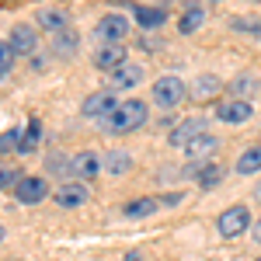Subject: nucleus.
<instances>
[{"label": "nucleus", "instance_id": "obj_12", "mask_svg": "<svg viewBox=\"0 0 261 261\" xmlns=\"http://www.w3.org/2000/svg\"><path fill=\"white\" fill-rule=\"evenodd\" d=\"M11 49L21 53V56H32V53L39 49L35 28H32V24H14V28H11Z\"/></svg>", "mask_w": 261, "mask_h": 261}, {"label": "nucleus", "instance_id": "obj_3", "mask_svg": "<svg viewBox=\"0 0 261 261\" xmlns=\"http://www.w3.org/2000/svg\"><path fill=\"white\" fill-rule=\"evenodd\" d=\"M188 94V87L181 77H161V81L153 84V101L161 105V108H178L181 101Z\"/></svg>", "mask_w": 261, "mask_h": 261}, {"label": "nucleus", "instance_id": "obj_4", "mask_svg": "<svg viewBox=\"0 0 261 261\" xmlns=\"http://www.w3.org/2000/svg\"><path fill=\"white\" fill-rule=\"evenodd\" d=\"M14 199L21 205H39L42 199H49V181L45 178H35V174H24L14 188Z\"/></svg>", "mask_w": 261, "mask_h": 261}, {"label": "nucleus", "instance_id": "obj_18", "mask_svg": "<svg viewBox=\"0 0 261 261\" xmlns=\"http://www.w3.org/2000/svg\"><path fill=\"white\" fill-rule=\"evenodd\" d=\"M261 171V146H251L237 157V174H258Z\"/></svg>", "mask_w": 261, "mask_h": 261}, {"label": "nucleus", "instance_id": "obj_35", "mask_svg": "<svg viewBox=\"0 0 261 261\" xmlns=\"http://www.w3.org/2000/svg\"><path fill=\"white\" fill-rule=\"evenodd\" d=\"M258 261H261V258H258Z\"/></svg>", "mask_w": 261, "mask_h": 261}, {"label": "nucleus", "instance_id": "obj_33", "mask_svg": "<svg viewBox=\"0 0 261 261\" xmlns=\"http://www.w3.org/2000/svg\"><path fill=\"white\" fill-rule=\"evenodd\" d=\"M213 4H220V0H213Z\"/></svg>", "mask_w": 261, "mask_h": 261}, {"label": "nucleus", "instance_id": "obj_16", "mask_svg": "<svg viewBox=\"0 0 261 261\" xmlns=\"http://www.w3.org/2000/svg\"><path fill=\"white\" fill-rule=\"evenodd\" d=\"M202 21H205V7L202 4H188V11L181 14V35H192V32H199L202 28Z\"/></svg>", "mask_w": 261, "mask_h": 261}, {"label": "nucleus", "instance_id": "obj_31", "mask_svg": "<svg viewBox=\"0 0 261 261\" xmlns=\"http://www.w3.org/2000/svg\"><path fill=\"white\" fill-rule=\"evenodd\" d=\"M258 195H261V185H258Z\"/></svg>", "mask_w": 261, "mask_h": 261}, {"label": "nucleus", "instance_id": "obj_25", "mask_svg": "<svg viewBox=\"0 0 261 261\" xmlns=\"http://www.w3.org/2000/svg\"><path fill=\"white\" fill-rule=\"evenodd\" d=\"M24 174H18V167H0V188H11V185H18Z\"/></svg>", "mask_w": 261, "mask_h": 261}, {"label": "nucleus", "instance_id": "obj_19", "mask_svg": "<svg viewBox=\"0 0 261 261\" xmlns=\"http://www.w3.org/2000/svg\"><path fill=\"white\" fill-rule=\"evenodd\" d=\"M157 205H161L157 199H136V202L125 205V216H129V220H146V216L157 213Z\"/></svg>", "mask_w": 261, "mask_h": 261}, {"label": "nucleus", "instance_id": "obj_15", "mask_svg": "<svg viewBox=\"0 0 261 261\" xmlns=\"http://www.w3.org/2000/svg\"><path fill=\"white\" fill-rule=\"evenodd\" d=\"M101 167H105L108 174H125V171H133V153H125V150H108V153L101 157Z\"/></svg>", "mask_w": 261, "mask_h": 261}, {"label": "nucleus", "instance_id": "obj_28", "mask_svg": "<svg viewBox=\"0 0 261 261\" xmlns=\"http://www.w3.org/2000/svg\"><path fill=\"white\" fill-rule=\"evenodd\" d=\"M254 241H258V244H261V220H258V223H254Z\"/></svg>", "mask_w": 261, "mask_h": 261}, {"label": "nucleus", "instance_id": "obj_5", "mask_svg": "<svg viewBox=\"0 0 261 261\" xmlns=\"http://www.w3.org/2000/svg\"><path fill=\"white\" fill-rule=\"evenodd\" d=\"M216 150H220V140L213 133H205V136H199V140H192L185 146V157L192 161V167H205L209 157H216Z\"/></svg>", "mask_w": 261, "mask_h": 261}, {"label": "nucleus", "instance_id": "obj_13", "mask_svg": "<svg viewBox=\"0 0 261 261\" xmlns=\"http://www.w3.org/2000/svg\"><path fill=\"white\" fill-rule=\"evenodd\" d=\"M122 63H125V49H122L119 42H108V45H101L98 53H94V66L98 70H119Z\"/></svg>", "mask_w": 261, "mask_h": 261}, {"label": "nucleus", "instance_id": "obj_2", "mask_svg": "<svg viewBox=\"0 0 261 261\" xmlns=\"http://www.w3.org/2000/svg\"><path fill=\"white\" fill-rule=\"evenodd\" d=\"M247 226H251V213H247V205H230V209H223L220 220H216V230H220V237H226V241L241 237Z\"/></svg>", "mask_w": 261, "mask_h": 261}, {"label": "nucleus", "instance_id": "obj_20", "mask_svg": "<svg viewBox=\"0 0 261 261\" xmlns=\"http://www.w3.org/2000/svg\"><path fill=\"white\" fill-rule=\"evenodd\" d=\"M35 21H39L45 32H66V14L63 11H39Z\"/></svg>", "mask_w": 261, "mask_h": 261}, {"label": "nucleus", "instance_id": "obj_29", "mask_svg": "<svg viewBox=\"0 0 261 261\" xmlns=\"http://www.w3.org/2000/svg\"><path fill=\"white\" fill-rule=\"evenodd\" d=\"M125 261H143V254H136V251H133V254H125Z\"/></svg>", "mask_w": 261, "mask_h": 261}, {"label": "nucleus", "instance_id": "obj_34", "mask_svg": "<svg viewBox=\"0 0 261 261\" xmlns=\"http://www.w3.org/2000/svg\"><path fill=\"white\" fill-rule=\"evenodd\" d=\"M254 4H261V0H254Z\"/></svg>", "mask_w": 261, "mask_h": 261}, {"label": "nucleus", "instance_id": "obj_30", "mask_svg": "<svg viewBox=\"0 0 261 261\" xmlns=\"http://www.w3.org/2000/svg\"><path fill=\"white\" fill-rule=\"evenodd\" d=\"M0 244H4V226H0Z\"/></svg>", "mask_w": 261, "mask_h": 261}, {"label": "nucleus", "instance_id": "obj_6", "mask_svg": "<svg viewBox=\"0 0 261 261\" xmlns=\"http://www.w3.org/2000/svg\"><path fill=\"white\" fill-rule=\"evenodd\" d=\"M254 115V105L244 98H233V101H220L216 105V119L226 122V125H241V122H247Z\"/></svg>", "mask_w": 261, "mask_h": 261}, {"label": "nucleus", "instance_id": "obj_14", "mask_svg": "<svg viewBox=\"0 0 261 261\" xmlns=\"http://www.w3.org/2000/svg\"><path fill=\"white\" fill-rule=\"evenodd\" d=\"M70 164H73V174L81 181H87V178H94L101 171V157L98 153H91V150H84V153H77V157H70Z\"/></svg>", "mask_w": 261, "mask_h": 261}, {"label": "nucleus", "instance_id": "obj_22", "mask_svg": "<svg viewBox=\"0 0 261 261\" xmlns=\"http://www.w3.org/2000/svg\"><path fill=\"white\" fill-rule=\"evenodd\" d=\"M220 181H223L220 164H216V161H209L205 167H202V174H199V188H216Z\"/></svg>", "mask_w": 261, "mask_h": 261}, {"label": "nucleus", "instance_id": "obj_10", "mask_svg": "<svg viewBox=\"0 0 261 261\" xmlns=\"http://www.w3.org/2000/svg\"><path fill=\"white\" fill-rule=\"evenodd\" d=\"M143 81V66L136 63H122L119 70L108 73V91H125V87H136Z\"/></svg>", "mask_w": 261, "mask_h": 261}, {"label": "nucleus", "instance_id": "obj_24", "mask_svg": "<svg viewBox=\"0 0 261 261\" xmlns=\"http://www.w3.org/2000/svg\"><path fill=\"white\" fill-rule=\"evenodd\" d=\"M14 60H18V53L11 49V42H0V77H4V73H11Z\"/></svg>", "mask_w": 261, "mask_h": 261}, {"label": "nucleus", "instance_id": "obj_1", "mask_svg": "<svg viewBox=\"0 0 261 261\" xmlns=\"http://www.w3.org/2000/svg\"><path fill=\"white\" fill-rule=\"evenodd\" d=\"M146 125V105L143 101H119L115 105V112L108 115V119H101V129L108 133V136H129V133H136Z\"/></svg>", "mask_w": 261, "mask_h": 261}, {"label": "nucleus", "instance_id": "obj_9", "mask_svg": "<svg viewBox=\"0 0 261 261\" xmlns=\"http://www.w3.org/2000/svg\"><path fill=\"white\" fill-rule=\"evenodd\" d=\"M129 18H122V14H105V18L98 21V39L105 42H122L125 35H129Z\"/></svg>", "mask_w": 261, "mask_h": 261}, {"label": "nucleus", "instance_id": "obj_26", "mask_svg": "<svg viewBox=\"0 0 261 261\" xmlns=\"http://www.w3.org/2000/svg\"><path fill=\"white\" fill-rule=\"evenodd\" d=\"M216 91H220V81L205 73V77L199 81V94H202V98H209V94H216Z\"/></svg>", "mask_w": 261, "mask_h": 261}, {"label": "nucleus", "instance_id": "obj_17", "mask_svg": "<svg viewBox=\"0 0 261 261\" xmlns=\"http://www.w3.org/2000/svg\"><path fill=\"white\" fill-rule=\"evenodd\" d=\"M133 18L140 21L143 28H161L164 21H167V14H164V7H136Z\"/></svg>", "mask_w": 261, "mask_h": 261}, {"label": "nucleus", "instance_id": "obj_11", "mask_svg": "<svg viewBox=\"0 0 261 261\" xmlns=\"http://www.w3.org/2000/svg\"><path fill=\"white\" fill-rule=\"evenodd\" d=\"M199 136H205V119H185L174 125V133H171V146H188L192 140H199Z\"/></svg>", "mask_w": 261, "mask_h": 261}, {"label": "nucleus", "instance_id": "obj_27", "mask_svg": "<svg viewBox=\"0 0 261 261\" xmlns=\"http://www.w3.org/2000/svg\"><path fill=\"white\" fill-rule=\"evenodd\" d=\"M233 28H237V32H244V28H247V32H254V35L261 32V24L254 18H233Z\"/></svg>", "mask_w": 261, "mask_h": 261}, {"label": "nucleus", "instance_id": "obj_23", "mask_svg": "<svg viewBox=\"0 0 261 261\" xmlns=\"http://www.w3.org/2000/svg\"><path fill=\"white\" fill-rule=\"evenodd\" d=\"M56 56H70L73 49H77V32H60V39H56Z\"/></svg>", "mask_w": 261, "mask_h": 261}, {"label": "nucleus", "instance_id": "obj_32", "mask_svg": "<svg viewBox=\"0 0 261 261\" xmlns=\"http://www.w3.org/2000/svg\"><path fill=\"white\" fill-rule=\"evenodd\" d=\"M7 261H18V258H7Z\"/></svg>", "mask_w": 261, "mask_h": 261}, {"label": "nucleus", "instance_id": "obj_21", "mask_svg": "<svg viewBox=\"0 0 261 261\" xmlns=\"http://www.w3.org/2000/svg\"><path fill=\"white\" fill-rule=\"evenodd\" d=\"M24 150V133L21 129H7L0 136V153H21Z\"/></svg>", "mask_w": 261, "mask_h": 261}, {"label": "nucleus", "instance_id": "obj_8", "mask_svg": "<svg viewBox=\"0 0 261 261\" xmlns=\"http://www.w3.org/2000/svg\"><path fill=\"white\" fill-rule=\"evenodd\" d=\"M115 105H119V101L112 98V91H94V94H87V101L81 105V112L87 119H108V115L115 112Z\"/></svg>", "mask_w": 261, "mask_h": 261}, {"label": "nucleus", "instance_id": "obj_7", "mask_svg": "<svg viewBox=\"0 0 261 261\" xmlns=\"http://www.w3.org/2000/svg\"><path fill=\"white\" fill-rule=\"evenodd\" d=\"M53 199H56L60 209H77V205L87 202V185L84 181H63L60 188L53 192Z\"/></svg>", "mask_w": 261, "mask_h": 261}]
</instances>
